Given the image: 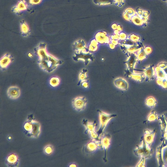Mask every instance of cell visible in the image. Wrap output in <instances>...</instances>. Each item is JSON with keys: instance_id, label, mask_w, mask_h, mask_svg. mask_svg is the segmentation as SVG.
Wrapping results in <instances>:
<instances>
[{"instance_id": "3957f363", "label": "cell", "mask_w": 167, "mask_h": 167, "mask_svg": "<svg viewBox=\"0 0 167 167\" xmlns=\"http://www.w3.org/2000/svg\"><path fill=\"white\" fill-rule=\"evenodd\" d=\"M97 112L99 115L100 124L99 128L97 133L99 136L98 138L100 139L108 122L113 118L116 117L117 115L115 114H109L99 110H97Z\"/></svg>"}, {"instance_id": "8fae6325", "label": "cell", "mask_w": 167, "mask_h": 167, "mask_svg": "<svg viewBox=\"0 0 167 167\" xmlns=\"http://www.w3.org/2000/svg\"><path fill=\"white\" fill-rule=\"evenodd\" d=\"M7 94L9 99L16 100L19 98L21 94V92L18 87L17 86H12L8 89Z\"/></svg>"}, {"instance_id": "d6a6232c", "label": "cell", "mask_w": 167, "mask_h": 167, "mask_svg": "<svg viewBox=\"0 0 167 167\" xmlns=\"http://www.w3.org/2000/svg\"><path fill=\"white\" fill-rule=\"evenodd\" d=\"M145 158H141L140 161L137 165L136 167H145Z\"/></svg>"}, {"instance_id": "8992f818", "label": "cell", "mask_w": 167, "mask_h": 167, "mask_svg": "<svg viewBox=\"0 0 167 167\" xmlns=\"http://www.w3.org/2000/svg\"><path fill=\"white\" fill-rule=\"evenodd\" d=\"M87 103L86 99L83 96L76 97L72 100V102L73 108L78 112H80L85 109Z\"/></svg>"}, {"instance_id": "277c9868", "label": "cell", "mask_w": 167, "mask_h": 167, "mask_svg": "<svg viewBox=\"0 0 167 167\" xmlns=\"http://www.w3.org/2000/svg\"><path fill=\"white\" fill-rule=\"evenodd\" d=\"M153 149L142 140L141 144L137 146L134 150L135 155L137 156L147 159L151 158L153 154Z\"/></svg>"}, {"instance_id": "7a4b0ae2", "label": "cell", "mask_w": 167, "mask_h": 167, "mask_svg": "<svg viewBox=\"0 0 167 167\" xmlns=\"http://www.w3.org/2000/svg\"><path fill=\"white\" fill-rule=\"evenodd\" d=\"M23 130L26 135L30 138H38L41 133V126L37 121L27 118L23 124Z\"/></svg>"}, {"instance_id": "5b68a950", "label": "cell", "mask_w": 167, "mask_h": 167, "mask_svg": "<svg viewBox=\"0 0 167 167\" xmlns=\"http://www.w3.org/2000/svg\"><path fill=\"white\" fill-rule=\"evenodd\" d=\"M73 60L76 61L82 60L84 62L86 65H87L89 63L93 60V56L91 52H75L73 57Z\"/></svg>"}, {"instance_id": "f35d334b", "label": "cell", "mask_w": 167, "mask_h": 167, "mask_svg": "<svg viewBox=\"0 0 167 167\" xmlns=\"http://www.w3.org/2000/svg\"><path fill=\"white\" fill-rule=\"evenodd\" d=\"M8 140H11V139H12V137H10V136L9 137H8Z\"/></svg>"}, {"instance_id": "2e32d148", "label": "cell", "mask_w": 167, "mask_h": 167, "mask_svg": "<svg viewBox=\"0 0 167 167\" xmlns=\"http://www.w3.org/2000/svg\"><path fill=\"white\" fill-rule=\"evenodd\" d=\"M136 56L134 54H132L129 56L128 59L126 61V64L127 66V69L132 73L135 69V66L137 62Z\"/></svg>"}, {"instance_id": "cb8c5ba5", "label": "cell", "mask_w": 167, "mask_h": 167, "mask_svg": "<svg viewBox=\"0 0 167 167\" xmlns=\"http://www.w3.org/2000/svg\"><path fill=\"white\" fill-rule=\"evenodd\" d=\"M54 151V148L53 145L48 144L46 145L43 149L44 154L46 155L50 156L53 154Z\"/></svg>"}, {"instance_id": "4dcf8cb0", "label": "cell", "mask_w": 167, "mask_h": 167, "mask_svg": "<svg viewBox=\"0 0 167 167\" xmlns=\"http://www.w3.org/2000/svg\"><path fill=\"white\" fill-rule=\"evenodd\" d=\"M160 68L162 69L165 73L167 78V63L165 62H161L160 63L158 66Z\"/></svg>"}, {"instance_id": "44dd1931", "label": "cell", "mask_w": 167, "mask_h": 167, "mask_svg": "<svg viewBox=\"0 0 167 167\" xmlns=\"http://www.w3.org/2000/svg\"><path fill=\"white\" fill-rule=\"evenodd\" d=\"M98 44L96 39L92 40L87 47L89 51L91 53L96 52L98 50Z\"/></svg>"}, {"instance_id": "f546056e", "label": "cell", "mask_w": 167, "mask_h": 167, "mask_svg": "<svg viewBox=\"0 0 167 167\" xmlns=\"http://www.w3.org/2000/svg\"><path fill=\"white\" fill-rule=\"evenodd\" d=\"M162 158L164 166H167V146L164 147L162 150Z\"/></svg>"}, {"instance_id": "1f68e13d", "label": "cell", "mask_w": 167, "mask_h": 167, "mask_svg": "<svg viewBox=\"0 0 167 167\" xmlns=\"http://www.w3.org/2000/svg\"><path fill=\"white\" fill-rule=\"evenodd\" d=\"M127 39L134 42H138L140 41V38L135 35H132L129 36Z\"/></svg>"}, {"instance_id": "74e56055", "label": "cell", "mask_w": 167, "mask_h": 167, "mask_svg": "<svg viewBox=\"0 0 167 167\" xmlns=\"http://www.w3.org/2000/svg\"><path fill=\"white\" fill-rule=\"evenodd\" d=\"M69 167H76V166L75 164H72L69 165Z\"/></svg>"}, {"instance_id": "7402d4cb", "label": "cell", "mask_w": 167, "mask_h": 167, "mask_svg": "<svg viewBox=\"0 0 167 167\" xmlns=\"http://www.w3.org/2000/svg\"><path fill=\"white\" fill-rule=\"evenodd\" d=\"M157 104V101L154 97L152 96L148 97L145 101V105L152 108H154Z\"/></svg>"}, {"instance_id": "52a82bcc", "label": "cell", "mask_w": 167, "mask_h": 167, "mask_svg": "<svg viewBox=\"0 0 167 167\" xmlns=\"http://www.w3.org/2000/svg\"><path fill=\"white\" fill-rule=\"evenodd\" d=\"M82 124L86 128L85 133H88L92 138L98 137V135L95 130L96 123L89 122L87 120L84 119L82 121Z\"/></svg>"}, {"instance_id": "d590c367", "label": "cell", "mask_w": 167, "mask_h": 167, "mask_svg": "<svg viewBox=\"0 0 167 167\" xmlns=\"http://www.w3.org/2000/svg\"><path fill=\"white\" fill-rule=\"evenodd\" d=\"M109 46L111 50H114L115 47V46L112 43H109Z\"/></svg>"}, {"instance_id": "f1b7e54d", "label": "cell", "mask_w": 167, "mask_h": 167, "mask_svg": "<svg viewBox=\"0 0 167 167\" xmlns=\"http://www.w3.org/2000/svg\"><path fill=\"white\" fill-rule=\"evenodd\" d=\"M21 32L22 36L25 37L29 36L30 34V31L28 27L25 24L22 26Z\"/></svg>"}, {"instance_id": "5bb4252c", "label": "cell", "mask_w": 167, "mask_h": 167, "mask_svg": "<svg viewBox=\"0 0 167 167\" xmlns=\"http://www.w3.org/2000/svg\"><path fill=\"white\" fill-rule=\"evenodd\" d=\"M114 84L117 88L123 91H126L129 88V83L124 78L121 77L116 78L114 81Z\"/></svg>"}, {"instance_id": "d4e9b609", "label": "cell", "mask_w": 167, "mask_h": 167, "mask_svg": "<svg viewBox=\"0 0 167 167\" xmlns=\"http://www.w3.org/2000/svg\"><path fill=\"white\" fill-rule=\"evenodd\" d=\"M87 69H83L81 72L79 76V80L78 84V86L80 85L82 82L87 81Z\"/></svg>"}, {"instance_id": "ffe728a7", "label": "cell", "mask_w": 167, "mask_h": 167, "mask_svg": "<svg viewBox=\"0 0 167 167\" xmlns=\"http://www.w3.org/2000/svg\"><path fill=\"white\" fill-rule=\"evenodd\" d=\"M96 40L99 44L104 45L109 44L110 43V40L106 34H103L101 35H97L96 37Z\"/></svg>"}, {"instance_id": "ac0fdd59", "label": "cell", "mask_w": 167, "mask_h": 167, "mask_svg": "<svg viewBox=\"0 0 167 167\" xmlns=\"http://www.w3.org/2000/svg\"><path fill=\"white\" fill-rule=\"evenodd\" d=\"M164 143H163L160 145L158 146L157 149L156 157L159 166H164V163L162 158V150L164 147Z\"/></svg>"}, {"instance_id": "e575fe53", "label": "cell", "mask_w": 167, "mask_h": 167, "mask_svg": "<svg viewBox=\"0 0 167 167\" xmlns=\"http://www.w3.org/2000/svg\"><path fill=\"white\" fill-rule=\"evenodd\" d=\"M81 84L83 88H87L88 87L89 84L87 81L82 82Z\"/></svg>"}, {"instance_id": "7c38bea8", "label": "cell", "mask_w": 167, "mask_h": 167, "mask_svg": "<svg viewBox=\"0 0 167 167\" xmlns=\"http://www.w3.org/2000/svg\"><path fill=\"white\" fill-rule=\"evenodd\" d=\"M156 132V129L153 130L146 129L144 130V140L149 147H151L154 142Z\"/></svg>"}, {"instance_id": "4fadbf2b", "label": "cell", "mask_w": 167, "mask_h": 167, "mask_svg": "<svg viewBox=\"0 0 167 167\" xmlns=\"http://www.w3.org/2000/svg\"><path fill=\"white\" fill-rule=\"evenodd\" d=\"M14 60L13 57L9 53H6L0 60V66L2 70H5Z\"/></svg>"}, {"instance_id": "9a60e30c", "label": "cell", "mask_w": 167, "mask_h": 167, "mask_svg": "<svg viewBox=\"0 0 167 167\" xmlns=\"http://www.w3.org/2000/svg\"><path fill=\"white\" fill-rule=\"evenodd\" d=\"M143 73L145 76V81L146 82L154 80L155 75L154 65H151L146 68L144 69Z\"/></svg>"}, {"instance_id": "836d02e7", "label": "cell", "mask_w": 167, "mask_h": 167, "mask_svg": "<svg viewBox=\"0 0 167 167\" xmlns=\"http://www.w3.org/2000/svg\"><path fill=\"white\" fill-rule=\"evenodd\" d=\"M145 51L146 54L147 55L150 54L152 52V49L149 46L146 47L145 48Z\"/></svg>"}, {"instance_id": "4316f807", "label": "cell", "mask_w": 167, "mask_h": 167, "mask_svg": "<svg viewBox=\"0 0 167 167\" xmlns=\"http://www.w3.org/2000/svg\"><path fill=\"white\" fill-rule=\"evenodd\" d=\"M157 115L154 110L151 111L150 113L148 115L147 119L146 121V122H150L153 121H155L158 120Z\"/></svg>"}, {"instance_id": "ba28073f", "label": "cell", "mask_w": 167, "mask_h": 167, "mask_svg": "<svg viewBox=\"0 0 167 167\" xmlns=\"http://www.w3.org/2000/svg\"><path fill=\"white\" fill-rule=\"evenodd\" d=\"M19 163V158L16 153H11L6 158L5 164L6 166L8 167H18Z\"/></svg>"}, {"instance_id": "30bf717a", "label": "cell", "mask_w": 167, "mask_h": 167, "mask_svg": "<svg viewBox=\"0 0 167 167\" xmlns=\"http://www.w3.org/2000/svg\"><path fill=\"white\" fill-rule=\"evenodd\" d=\"M72 48L75 52L88 53L90 52L86 47L85 41L83 40H79L74 42L72 45Z\"/></svg>"}, {"instance_id": "9c48e42d", "label": "cell", "mask_w": 167, "mask_h": 167, "mask_svg": "<svg viewBox=\"0 0 167 167\" xmlns=\"http://www.w3.org/2000/svg\"><path fill=\"white\" fill-rule=\"evenodd\" d=\"M101 142L102 149L104 151V157L103 160L105 162H107V151L110 145L111 136L108 133H104L101 136Z\"/></svg>"}, {"instance_id": "6da1fadb", "label": "cell", "mask_w": 167, "mask_h": 167, "mask_svg": "<svg viewBox=\"0 0 167 167\" xmlns=\"http://www.w3.org/2000/svg\"><path fill=\"white\" fill-rule=\"evenodd\" d=\"M34 50L40 68L47 73H52L63 64V61L47 52V44L44 43H40Z\"/></svg>"}, {"instance_id": "484cf974", "label": "cell", "mask_w": 167, "mask_h": 167, "mask_svg": "<svg viewBox=\"0 0 167 167\" xmlns=\"http://www.w3.org/2000/svg\"><path fill=\"white\" fill-rule=\"evenodd\" d=\"M61 80L58 76H54L50 80V84L53 87L55 88L58 86L60 84Z\"/></svg>"}, {"instance_id": "603a6c76", "label": "cell", "mask_w": 167, "mask_h": 167, "mask_svg": "<svg viewBox=\"0 0 167 167\" xmlns=\"http://www.w3.org/2000/svg\"><path fill=\"white\" fill-rule=\"evenodd\" d=\"M158 120L160 122L162 131V137L166 131L167 129V125L165 119L164 114L161 116H158Z\"/></svg>"}, {"instance_id": "83f0119b", "label": "cell", "mask_w": 167, "mask_h": 167, "mask_svg": "<svg viewBox=\"0 0 167 167\" xmlns=\"http://www.w3.org/2000/svg\"><path fill=\"white\" fill-rule=\"evenodd\" d=\"M147 55L145 52L144 47H142L140 52L139 53L136 57L137 61H141L147 58Z\"/></svg>"}, {"instance_id": "d6986e66", "label": "cell", "mask_w": 167, "mask_h": 167, "mask_svg": "<svg viewBox=\"0 0 167 167\" xmlns=\"http://www.w3.org/2000/svg\"><path fill=\"white\" fill-rule=\"evenodd\" d=\"M129 76L130 78L139 82H143L145 79V76L144 73L142 74L136 73H131V74L129 75Z\"/></svg>"}, {"instance_id": "8d00e7d4", "label": "cell", "mask_w": 167, "mask_h": 167, "mask_svg": "<svg viewBox=\"0 0 167 167\" xmlns=\"http://www.w3.org/2000/svg\"><path fill=\"white\" fill-rule=\"evenodd\" d=\"M165 119V122L167 125V113H165L164 114Z\"/></svg>"}, {"instance_id": "e0dca14e", "label": "cell", "mask_w": 167, "mask_h": 167, "mask_svg": "<svg viewBox=\"0 0 167 167\" xmlns=\"http://www.w3.org/2000/svg\"><path fill=\"white\" fill-rule=\"evenodd\" d=\"M87 150L90 152L94 151L97 149L102 148L101 141L92 139V141L86 146Z\"/></svg>"}]
</instances>
